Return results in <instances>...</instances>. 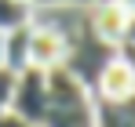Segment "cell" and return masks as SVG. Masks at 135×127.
Returning <instances> with one entry per match:
<instances>
[{
	"instance_id": "10",
	"label": "cell",
	"mask_w": 135,
	"mask_h": 127,
	"mask_svg": "<svg viewBox=\"0 0 135 127\" xmlns=\"http://www.w3.org/2000/svg\"><path fill=\"white\" fill-rule=\"evenodd\" d=\"M95 0H33V7H91Z\"/></svg>"
},
{
	"instance_id": "12",
	"label": "cell",
	"mask_w": 135,
	"mask_h": 127,
	"mask_svg": "<svg viewBox=\"0 0 135 127\" xmlns=\"http://www.w3.org/2000/svg\"><path fill=\"white\" fill-rule=\"evenodd\" d=\"M113 4H120V7H124L128 15H135V0H113Z\"/></svg>"
},
{
	"instance_id": "5",
	"label": "cell",
	"mask_w": 135,
	"mask_h": 127,
	"mask_svg": "<svg viewBox=\"0 0 135 127\" xmlns=\"http://www.w3.org/2000/svg\"><path fill=\"white\" fill-rule=\"evenodd\" d=\"M91 94H95V98H128V94H135V76H132V69H128V62H124L120 55L99 73Z\"/></svg>"
},
{
	"instance_id": "7",
	"label": "cell",
	"mask_w": 135,
	"mask_h": 127,
	"mask_svg": "<svg viewBox=\"0 0 135 127\" xmlns=\"http://www.w3.org/2000/svg\"><path fill=\"white\" fill-rule=\"evenodd\" d=\"M29 33H33V22L4 33V69L15 73V76L22 69H29Z\"/></svg>"
},
{
	"instance_id": "13",
	"label": "cell",
	"mask_w": 135,
	"mask_h": 127,
	"mask_svg": "<svg viewBox=\"0 0 135 127\" xmlns=\"http://www.w3.org/2000/svg\"><path fill=\"white\" fill-rule=\"evenodd\" d=\"M124 40H132V44H135V15H132V22H128V36H124Z\"/></svg>"
},
{
	"instance_id": "4",
	"label": "cell",
	"mask_w": 135,
	"mask_h": 127,
	"mask_svg": "<svg viewBox=\"0 0 135 127\" xmlns=\"http://www.w3.org/2000/svg\"><path fill=\"white\" fill-rule=\"evenodd\" d=\"M88 18H91V29H95L106 44H120L124 36H128V22H132V15H128L120 4H113V0H106V4H91V7H88Z\"/></svg>"
},
{
	"instance_id": "3",
	"label": "cell",
	"mask_w": 135,
	"mask_h": 127,
	"mask_svg": "<svg viewBox=\"0 0 135 127\" xmlns=\"http://www.w3.org/2000/svg\"><path fill=\"white\" fill-rule=\"evenodd\" d=\"M66 58V40L47 29V25H37L33 22V33H29V69H59Z\"/></svg>"
},
{
	"instance_id": "1",
	"label": "cell",
	"mask_w": 135,
	"mask_h": 127,
	"mask_svg": "<svg viewBox=\"0 0 135 127\" xmlns=\"http://www.w3.org/2000/svg\"><path fill=\"white\" fill-rule=\"evenodd\" d=\"M40 127H95L91 91L66 69H47V113Z\"/></svg>"
},
{
	"instance_id": "11",
	"label": "cell",
	"mask_w": 135,
	"mask_h": 127,
	"mask_svg": "<svg viewBox=\"0 0 135 127\" xmlns=\"http://www.w3.org/2000/svg\"><path fill=\"white\" fill-rule=\"evenodd\" d=\"M117 55L128 62V69H132V76H135V44L132 40H120V44H117Z\"/></svg>"
},
{
	"instance_id": "15",
	"label": "cell",
	"mask_w": 135,
	"mask_h": 127,
	"mask_svg": "<svg viewBox=\"0 0 135 127\" xmlns=\"http://www.w3.org/2000/svg\"><path fill=\"white\" fill-rule=\"evenodd\" d=\"M95 4H106V0H95Z\"/></svg>"
},
{
	"instance_id": "14",
	"label": "cell",
	"mask_w": 135,
	"mask_h": 127,
	"mask_svg": "<svg viewBox=\"0 0 135 127\" xmlns=\"http://www.w3.org/2000/svg\"><path fill=\"white\" fill-rule=\"evenodd\" d=\"M0 69H4V33H0Z\"/></svg>"
},
{
	"instance_id": "9",
	"label": "cell",
	"mask_w": 135,
	"mask_h": 127,
	"mask_svg": "<svg viewBox=\"0 0 135 127\" xmlns=\"http://www.w3.org/2000/svg\"><path fill=\"white\" fill-rule=\"evenodd\" d=\"M11 91H15V73L0 69V116L11 109Z\"/></svg>"
},
{
	"instance_id": "2",
	"label": "cell",
	"mask_w": 135,
	"mask_h": 127,
	"mask_svg": "<svg viewBox=\"0 0 135 127\" xmlns=\"http://www.w3.org/2000/svg\"><path fill=\"white\" fill-rule=\"evenodd\" d=\"M7 113H15L18 120L40 127V120H44V113H47V73L44 69H22L15 76L11 109Z\"/></svg>"
},
{
	"instance_id": "8",
	"label": "cell",
	"mask_w": 135,
	"mask_h": 127,
	"mask_svg": "<svg viewBox=\"0 0 135 127\" xmlns=\"http://www.w3.org/2000/svg\"><path fill=\"white\" fill-rule=\"evenodd\" d=\"M33 22V0H0V33Z\"/></svg>"
},
{
	"instance_id": "6",
	"label": "cell",
	"mask_w": 135,
	"mask_h": 127,
	"mask_svg": "<svg viewBox=\"0 0 135 127\" xmlns=\"http://www.w3.org/2000/svg\"><path fill=\"white\" fill-rule=\"evenodd\" d=\"M91 109H95V127H135V94L128 98H95L91 94Z\"/></svg>"
}]
</instances>
